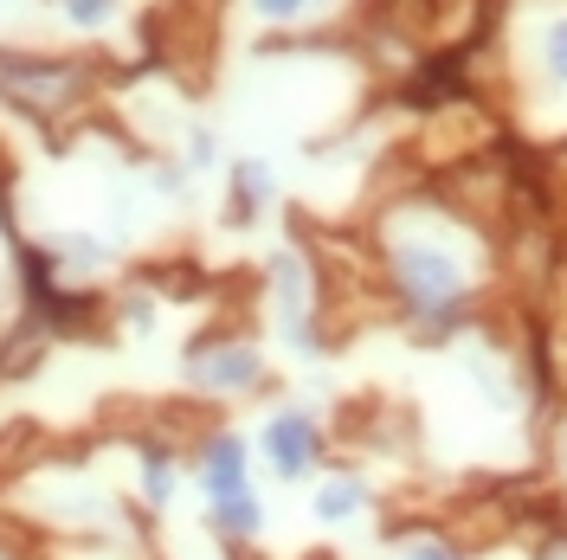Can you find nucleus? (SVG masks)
Masks as SVG:
<instances>
[{
    "mask_svg": "<svg viewBox=\"0 0 567 560\" xmlns=\"http://www.w3.org/2000/svg\"><path fill=\"white\" fill-rule=\"evenodd\" d=\"M181 386L200 400H258L271 386V354L246 329H207L181 349Z\"/></svg>",
    "mask_w": 567,
    "mask_h": 560,
    "instance_id": "obj_5",
    "label": "nucleus"
},
{
    "mask_svg": "<svg viewBox=\"0 0 567 560\" xmlns=\"http://www.w3.org/2000/svg\"><path fill=\"white\" fill-rule=\"evenodd\" d=\"M329 0H246V13L258 27H303V20H317Z\"/></svg>",
    "mask_w": 567,
    "mask_h": 560,
    "instance_id": "obj_15",
    "label": "nucleus"
},
{
    "mask_svg": "<svg viewBox=\"0 0 567 560\" xmlns=\"http://www.w3.org/2000/svg\"><path fill=\"white\" fill-rule=\"evenodd\" d=\"M529 52H535V71H542V84H548L555 97H567V13H548V20L535 27Z\"/></svg>",
    "mask_w": 567,
    "mask_h": 560,
    "instance_id": "obj_13",
    "label": "nucleus"
},
{
    "mask_svg": "<svg viewBox=\"0 0 567 560\" xmlns=\"http://www.w3.org/2000/svg\"><path fill=\"white\" fill-rule=\"evenodd\" d=\"M548 477H555V496L567 502V406L548 425Z\"/></svg>",
    "mask_w": 567,
    "mask_h": 560,
    "instance_id": "obj_16",
    "label": "nucleus"
},
{
    "mask_svg": "<svg viewBox=\"0 0 567 560\" xmlns=\"http://www.w3.org/2000/svg\"><path fill=\"white\" fill-rule=\"evenodd\" d=\"M523 560H567V522H542L529 535V554Z\"/></svg>",
    "mask_w": 567,
    "mask_h": 560,
    "instance_id": "obj_17",
    "label": "nucleus"
},
{
    "mask_svg": "<svg viewBox=\"0 0 567 560\" xmlns=\"http://www.w3.org/2000/svg\"><path fill=\"white\" fill-rule=\"evenodd\" d=\"M265 322L271 342L297 361H322L329 335H322V271L303 246H278L265 258Z\"/></svg>",
    "mask_w": 567,
    "mask_h": 560,
    "instance_id": "obj_3",
    "label": "nucleus"
},
{
    "mask_svg": "<svg viewBox=\"0 0 567 560\" xmlns=\"http://www.w3.org/2000/svg\"><path fill=\"white\" fill-rule=\"evenodd\" d=\"M388 560H477V548L445 522H400L388 535Z\"/></svg>",
    "mask_w": 567,
    "mask_h": 560,
    "instance_id": "obj_12",
    "label": "nucleus"
},
{
    "mask_svg": "<svg viewBox=\"0 0 567 560\" xmlns=\"http://www.w3.org/2000/svg\"><path fill=\"white\" fill-rule=\"evenodd\" d=\"M181 162H187L194 175H207L213 162H219V142H213V129H194V136H187V155H181Z\"/></svg>",
    "mask_w": 567,
    "mask_h": 560,
    "instance_id": "obj_18",
    "label": "nucleus"
},
{
    "mask_svg": "<svg viewBox=\"0 0 567 560\" xmlns=\"http://www.w3.org/2000/svg\"><path fill=\"white\" fill-rule=\"evenodd\" d=\"M374 258L393 315L420 342L445 349L471 335L491 290V239L471 212L452 200H393L374 232Z\"/></svg>",
    "mask_w": 567,
    "mask_h": 560,
    "instance_id": "obj_1",
    "label": "nucleus"
},
{
    "mask_svg": "<svg viewBox=\"0 0 567 560\" xmlns=\"http://www.w3.org/2000/svg\"><path fill=\"white\" fill-rule=\"evenodd\" d=\"M123 7H130V0H52V13L65 20L71 33H84V39L110 33V27L123 20Z\"/></svg>",
    "mask_w": 567,
    "mask_h": 560,
    "instance_id": "obj_14",
    "label": "nucleus"
},
{
    "mask_svg": "<svg viewBox=\"0 0 567 560\" xmlns=\"http://www.w3.org/2000/svg\"><path fill=\"white\" fill-rule=\"evenodd\" d=\"M187 490H194L187 445L168 432H136L130 438V502H136L142 522H168Z\"/></svg>",
    "mask_w": 567,
    "mask_h": 560,
    "instance_id": "obj_6",
    "label": "nucleus"
},
{
    "mask_svg": "<svg viewBox=\"0 0 567 560\" xmlns=\"http://www.w3.org/2000/svg\"><path fill=\"white\" fill-rule=\"evenodd\" d=\"M20 516L65 541H123L136 528L130 496H116L104 477H91L84 464H39L20 484Z\"/></svg>",
    "mask_w": 567,
    "mask_h": 560,
    "instance_id": "obj_2",
    "label": "nucleus"
},
{
    "mask_svg": "<svg viewBox=\"0 0 567 560\" xmlns=\"http://www.w3.org/2000/svg\"><path fill=\"white\" fill-rule=\"evenodd\" d=\"M374 502H381V490H374V477H368L361 464H329L317 484L303 490V509H310V522H317L322 535H349V528H361L368 516H374Z\"/></svg>",
    "mask_w": 567,
    "mask_h": 560,
    "instance_id": "obj_9",
    "label": "nucleus"
},
{
    "mask_svg": "<svg viewBox=\"0 0 567 560\" xmlns=\"http://www.w3.org/2000/svg\"><path fill=\"white\" fill-rule=\"evenodd\" d=\"M187 470H194V496L200 509L226 502L239 490H258V452H251L246 425H207L194 445H187Z\"/></svg>",
    "mask_w": 567,
    "mask_h": 560,
    "instance_id": "obj_7",
    "label": "nucleus"
},
{
    "mask_svg": "<svg viewBox=\"0 0 567 560\" xmlns=\"http://www.w3.org/2000/svg\"><path fill=\"white\" fill-rule=\"evenodd\" d=\"M251 452H258V477H271L284 490H310L322 470L336 464L329 457V419H322L310 400L265 406L258 425H251Z\"/></svg>",
    "mask_w": 567,
    "mask_h": 560,
    "instance_id": "obj_4",
    "label": "nucleus"
},
{
    "mask_svg": "<svg viewBox=\"0 0 567 560\" xmlns=\"http://www.w3.org/2000/svg\"><path fill=\"white\" fill-rule=\"evenodd\" d=\"M39 258V271L45 278H59L71 290V283H91V278H104L110 265H116V246H110L104 232H84V226H71V232H52L45 246H33Z\"/></svg>",
    "mask_w": 567,
    "mask_h": 560,
    "instance_id": "obj_10",
    "label": "nucleus"
},
{
    "mask_svg": "<svg viewBox=\"0 0 567 560\" xmlns=\"http://www.w3.org/2000/svg\"><path fill=\"white\" fill-rule=\"evenodd\" d=\"M226 200H233V219H239V226L265 219V212L278 207V168H271L265 155H239V162L226 168Z\"/></svg>",
    "mask_w": 567,
    "mask_h": 560,
    "instance_id": "obj_11",
    "label": "nucleus"
},
{
    "mask_svg": "<svg viewBox=\"0 0 567 560\" xmlns=\"http://www.w3.org/2000/svg\"><path fill=\"white\" fill-rule=\"evenodd\" d=\"M0 97L20 110H65L84 97V65L65 52H0Z\"/></svg>",
    "mask_w": 567,
    "mask_h": 560,
    "instance_id": "obj_8",
    "label": "nucleus"
}]
</instances>
